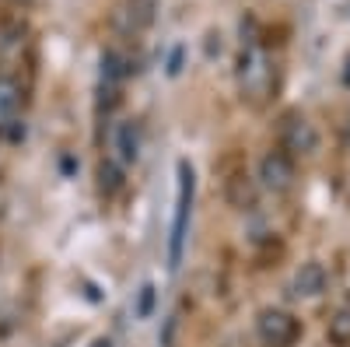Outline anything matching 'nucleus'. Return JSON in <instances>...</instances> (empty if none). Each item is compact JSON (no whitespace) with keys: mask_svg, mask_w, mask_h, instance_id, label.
I'll list each match as a JSON object with an SVG mask.
<instances>
[{"mask_svg":"<svg viewBox=\"0 0 350 347\" xmlns=\"http://www.w3.org/2000/svg\"><path fill=\"white\" fill-rule=\"evenodd\" d=\"M239 92L249 105H262L273 95V67L270 56L262 49V42L256 36L242 39V53H239Z\"/></svg>","mask_w":350,"mask_h":347,"instance_id":"nucleus-1","label":"nucleus"},{"mask_svg":"<svg viewBox=\"0 0 350 347\" xmlns=\"http://www.w3.org/2000/svg\"><path fill=\"white\" fill-rule=\"evenodd\" d=\"M179 190H175V218L168 231V270L183 267L186 235H189V218H193V196H196V172L189 162H179Z\"/></svg>","mask_w":350,"mask_h":347,"instance_id":"nucleus-2","label":"nucleus"},{"mask_svg":"<svg viewBox=\"0 0 350 347\" xmlns=\"http://www.w3.org/2000/svg\"><path fill=\"white\" fill-rule=\"evenodd\" d=\"M280 151L291 158H308L319 151V130L308 116L301 112H287L280 120Z\"/></svg>","mask_w":350,"mask_h":347,"instance_id":"nucleus-3","label":"nucleus"},{"mask_svg":"<svg viewBox=\"0 0 350 347\" xmlns=\"http://www.w3.org/2000/svg\"><path fill=\"white\" fill-rule=\"evenodd\" d=\"M256 333H259V340L267 344V347H291V344L298 340L301 326H298L295 316L284 312V309H259Z\"/></svg>","mask_w":350,"mask_h":347,"instance_id":"nucleus-4","label":"nucleus"},{"mask_svg":"<svg viewBox=\"0 0 350 347\" xmlns=\"http://www.w3.org/2000/svg\"><path fill=\"white\" fill-rule=\"evenodd\" d=\"M154 11H158V0H120L112 11V28L126 39H137L154 25Z\"/></svg>","mask_w":350,"mask_h":347,"instance_id":"nucleus-5","label":"nucleus"},{"mask_svg":"<svg viewBox=\"0 0 350 347\" xmlns=\"http://www.w3.org/2000/svg\"><path fill=\"white\" fill-rule=\"evenodd\" d=\"M259 183L270 193H287L295 186V158L284 151H267L259 158Z\"/></svg>","mask_w":350,"mask_h":347,"instance_id":"nucleus-6","label":"nucleus"},{"mask_svg":"<svg viewBox=\"0 0 350 347\" xmlns=\"http://www.w3.org/2000/svg\"><path fill=\"white\" fill-rule=\"evenodd\" d=\"M326 287H329V274H326V267L319 264V259L301 264L295 270V277H291V295L295 298H319Z\"/></svg>","mask_w":350,"mask_h":347,"instance_id":"nucleus-7","label":"nucleus"},{"mask_svg":"<svg viewBox=\"0 0 350 347\" xmlns=\"http://www.w3.org/2000/svg\"><path fill=\"white\" fill-rule=\"evenodd\" d=\"M112 151H116V162L120 165H133L140 158V127L133 120L120 123L112 133Z\"/></svg>","mask_w":350,"mask_h":347,"instance_id":"nucleus-8","label":"nucleus"},{"mask_svg":"<svg viewBox=\"0 0 350 347\" xmlns=\"http://www.w3.org/2000/svg\"><path fill=\"white\" fill-rule=\"evenodd\" d=\"M21 99H25V88L14 74H0V130L8 123L18 120L21 112Z\"/></svg>","mask_w":350,"mask_h":347,"instance_id":"nucleus-9","label":"nucleus"},{"mask_svg":"<svg viewBox=\"0 0 350 347\" xmlns=\"http://www.w3.org/2000/svg\"><path fill=\"white\" fill-rule=\"evenodd\" d=\"M326 337H329V344H336V347H350V305H340V309L329 316Z\"/></svg>","mask_w":350,"mask_h":347,"instance_id":"nucleus-10","label":"nucleus"},{"mask_svg":"<svg viewBox=\"0 0 350 347\" xmlns=\"http://www.w3.org/2000/svg\"><path fill=\"white\" fill-rule=\"evenodd\" d=\"M120 186H123V165L120 162H102L98 165V190L105 196H116Z\"/></svg>","mask_w":350,"mask_h":347,"instance_id":"nucleus-11","label":"nucleus"},{"mask_svg":"<svg viewBox=\"0 0 350 347\" xmlns=\"http://www.w3.org/2000/svg\"><path fill=\"white\" fill-rule=\"evenodd\" d=\"M252 183H249V176H231L228 179V204L231 207H252Z\"/></svg>","mask_w":350,"mask_h":347,"instance_id":"nucleus-12","label":"nucleus"},{"mask_svg":"<svg viewBox=\"0 0 350 347\" xmlns=\"http://www.w3.org/2000/svg\"><path fill=\"white\" fill-rule=\"evenodd\" d=\"M154 298H158V292H154V284H144L140 292H137V320H148V316L154 312Z\"/></svg>","mask_w":350,"mask_h":347,"instance_id":"nucleus-13","label":"nucleus"},{"mask_svg":"<svg viewBox=\"0 0 350 347\" xmlns=\"http://www.w3.org/2000/svg\"><path fill=\"white\" fill-rule=\"evenodd\" d=\"M175 330H179V312H172L165 320V330H161V347H175Z\"/></svg>","mask_w":350,"mask_h":347,"instance_id":"nucleus-14","label":"nucleus"},{"mask_svg":"<svg viewBox=\"0 0 350 347\" xmlns=\"http://www.w3.org/2000/svg\"><path fill=\"white\" fill-rule=\"evenodd\" d=\"M183 53H186L183 46H175V49H172V56H168V74H172V77L183 70Z\"/></svg>","mask_w":350,"mask_h":347,"instance_id":"nucleus-15","label":"nucleus"},{"mask_svg":"<svg viewBox=\"0 0 350 347\" xmlns=\"http://www.w3.org/2000/svg\"><path fill=\"white\" fill-rule=\"evenodd\" d=\"M343 84L350 88V56H347V64H343Z\"/></svg>","mask_w":350,"mask_h":347,"instance_id":"nucleus-16","label":"nucleus"},{"mask_svg":"<svg viewBox=\"0 0 350 347\" xmlns=\"http://www.w3.org/2000/svg\"><path fill=\"white\" fill-rule=\"evenodd\" d=\"M343 140H347V148H350V120L343 123Z\"/></svg>","mask_w":350,"mask_h":347,"instance_id":"nucleus-17","label":"nucleus"},{"mask_svg":"<svg viewBox=\"0 0 350 347\" xmlns=\"http://www.w3.org/2000/svg\"><path fill=\"white\" fill-rule=\"evenodd\" d=\"M8 4H14V8H28L32 0H8Z\"/></svg>","mask_w":350,"mask_h":347,"instance_id":"nucleus-18","label":"nucleus"}]
</instances>
